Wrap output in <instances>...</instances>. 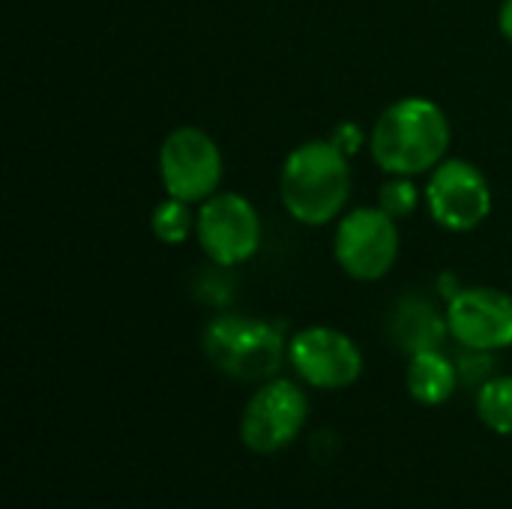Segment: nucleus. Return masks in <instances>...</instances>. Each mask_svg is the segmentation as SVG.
<instances>
[{
    "mask_svg": "<svg viewBox=\"0 0 512 509\" xmlns=\"http://www.w3.org/2000/svg\"><path fill=\"white\" fill-rule=\"evenodd\" d=\"M450 144V117L429 96H402L390 102L369 132L372 162L384 174L399 177L432 174L447 159Z\"/></svg>",
    "mask_w": 512,
    "mask_h": 509,
    "instance_id": "nucleus-1",
    "label": "nucleus"
},
{
    "mask_svg": "<svg viewBox=\"0 0 512 509\" xmlns=\"http://www.w3.org/2000/svg\"><path fill=\"white\" fill-rule=\"evenodd\" d=\"M351 156L333 138H309L297 144L279 171V198L288 216L306 228L336 222L351 198Z\"/></svg>",
    "mask_w": 512,
    "mask_h": 509,
    "instance_id": "nucleus-2",
    "label": "nucleus"
},
{
    "mask_svg": "<svg viewBox=\"0 0 512 509\" xmlns=\"http://www.w3.org/2000/svg\"><path fill=\"white\" fill-rule=\"evenodd\" d=\"M204 354L222 375L243 384H264L288 360V342L270 321L228 312L207 324Z\"/></svg>",
    "mask_w": 512,
    "mask_h": 509,
    "instance_id": "nucleus-3",
    "label": "nucleus"
},
{
    "mask_svg": "<svg viewBox=\"0 0 512 509\" xmlns=\"http://www.w3.org/2000/svg\"><path fill=\"white\" fill-rule=\"evenodd\" d=\"M399 252V219H393L378 204L354 207L339 216L333 234V258L345 276L357 282H378L396 267Z\"/></svg>",
    "mask_w": 512,
    "mask_h": 509,
    "instance_id": "nucleus-4",
    "label": "nucleus"
},
{
    "mask_svg": "<svg viewBox=\"0 0 512 509\" xmlns=\"http://www.w3.org/2000/svg\"><path fill=\"white\" fill-rule=\"evenodd\" d=\"M159 183L165 195L201 204L219 192L225 177V159L216 138L201 126H177L159 147Z\"/></svg>",
    "mask_w": 512,
    "mask_h": 509,
    "instance_id": "nucleus-5",
    "label": "nucleus"
},
{
    "mask_svg": "<svg viewBox=\"0 0 512 509\" xmlns=\"http://www.w3.org/2000/svg\"><path fill=\"white\" fill-rule=\"evenodd\" d=\"M195 240L213 267H240L252 261L264 243L258 207L240 192H216L198 204Z\"/></svg>",
    "mask_w": 512,
    "mask_h": 509,
    "instance_id": "nucleus-6",
    "label": "nucleus"
},
{
    "mask_svg": "<svg viewBox=\"0 0 512 509\" xmlns=\"http://www.w3.org/2000/svg\"><path fill=\"white\" fill-rule=\"evenodd\" d=\"M309 420V396L291 378L258 384L240 417V441L255 456H276L297 441Z\"/></svg>",
    "mask_w": 512,
    "mask_h": 509,
    "instance_id": "nucleus-7",
    "label": "nucleus"
},
{
    "mask_svg": "<svg viewBox=\"0 0 512 509\" xmlns=\"http://www.w3.org/2000/svg\"><path fill=\"white\" fill-rule=\"evenodd\" d=\"M426 210L435 225L453 234L480 228L492 213V183L471 159H444L426 180Z\"/></svg>",
    "mask_w": 512,
    "mask_h": 509,
    "instance_id": "nucleus-8",
    "label": "nucleus"
},
{
    "mask_svg": "<svg viewBox=\"0 0 512 509\" xmlns=\"http://www.w3.org/2000/svg\"><path fill=\"white\" fill-rule=\"evenodd\" d=\"M288 363L294 375L315 390H348L363 375L360 345L327 324L303 327L288 339Z\"/></svg>",
    "mask_w": 512,
    "mask_h": 509,
    "instance_id": "nucleus-9",
    "label": "nucleus"
},
{
    "mask_svg": "<svg viewBox=\"0 0 512 509\" xmlns=\"http://www.w3.org/2000/svg\"><path fill=\"white\" fill-rule=\"evenodd\" d=\"M450 339L468 351H507L512 348V294L492 285L459 288L447 306Z\"/></svg>",
    "mask_w": 512,
    "mask_h": 509,
    "instance_id": "nucleus-10",
    "label": "nucleus"
},
{
    "mask_svg": "<svg viewBox=\"0 0 512 509\" xmlns=\"http://www.w3.org/2000/svg\"><path fill=\"white\" fill-rule=\"evenodd\" d=\"M387 333L399 351L420 354L441 348L444 339L450 336L447 327V312H441L429 297L423 294H405L393 303L390 318H387Z\"/></svg>",
    "mask_w": 512,
    "mask_h": 509,
    "instance_id": "nucleus-11",
    "label": "nucleus"
},
{
    "mask_svg": "<svg viewBox=\"0 0 512 509\" xmlns=\"http://www.w3.org/2000/svg\"><path fill=\"white\" fill-rule=\"evenodd\" d=\"M405 387L414 402L426 408H438L453 399L459 387V366L441 348L411 354L405 369Z\"/></svg>",
    "mask_w": 512,
    "mask_h": 509,
    "instance_id": "nucleus-12",
    "label": "nucleus"
},
{
    "mask_svg": "<svg viewBox=\"0 0 512 509\" xmlns=\"http://www.w3.org/2000/svg\"><path fill=\"white\" fill-rule=\"evenodd\" d=\"M195 225H198V207L171 195H165L150 213V231L165 246L189 243V237H195Z\"/></svg>",
    "mask_w": 512,
    "mask_h": 509,
    "instance_id": "nucleus-13",
    "label": "nucleus"
},
{
    "mask_svg": "<svg viewBox=\"0 0 512 509\" xmlns=\"http://www.w3.org/2000/svg\"><path fill=\"white\" fill-rule=\"evenodd\" d=\"M477 417L495 435H512V375H492L480 384Z\"/></svg>",
    "mask_w": 512,
    "mask_h": 509,
    "instance_id": "nucleus-14",
    "label": "nucleus"
},
{
    "mask_svg": "<svg viewBox=\"0 0 512 509\" xmlns=\"http://www.w3.org/2000/svg\"><path fill=\"white\" fill-rule=\"evenodd\" d=\"M423 201V192L420 186L414 183V177H399V174H387V180L381 183L378 189V207L387 210L393 219H408L417 213Z\"/></svg>",
    "mask_w": 512,
    "mask_h": 509,
    "instance_id": "nucleus-15",
    "label": "nucleus"
},
{
    "mask_svg": "<svg viewBox=\"0 0 512 509\" xmlns=\"http://www.w3.org/2000/svg\"><path fill=\"white\" fill-rule=\"evenodd\" d=\"M333 144L342 150V153H348V156H354L360 147H363V129L357 126V123H351V120H342L336 129H333Z\"/></svg>",
    "mask_w": 512,
    "mask_h": 509,
    "instance_id": "nucleus-16",
    "label": "nucleus"
},
{
    "mask_svg": "<svg viewBox=\"0 0 512 509\" xmlns=\"http://www.w3.org/2000/svg\"><path fill=\"white\" fill-rule=\"evenodd\" d=\"M498 30L512 45V0H504L501 9H498Z\"/></svg>",
    "mask_w": 512,
    "mask_h": 509,
    "instance_id": "nucleus-17",
    "label": "nucleus"
}]
</instances>
